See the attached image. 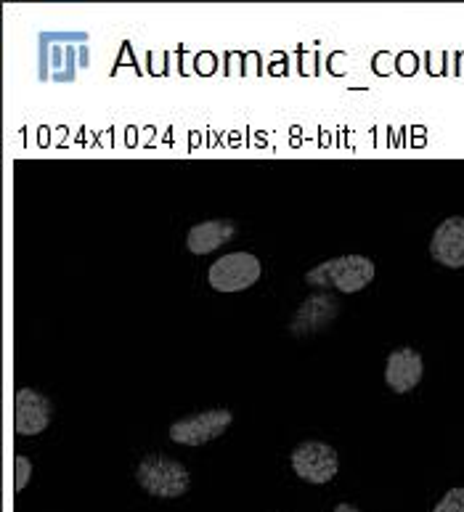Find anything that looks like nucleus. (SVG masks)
<instances>
[{
	"label": "nucleus",
	"mask_w": 464,
	"mask_h": 512,
	"mask_svg": "<svg viewBox=\"0 0 464 512\" xmlns=\"http://www.w3.org/2000/svg\"><path fill=\"white\" fill-rule=\"evenodd\" d=\"M340 306H337V300L327 292H321V295H313V298L303 300V306L297 308L295 319L290 324V332L297 337L311 335V332H319L329 324V321L335 319Z\"/></svg>",
	"instance_id": "obj_9"
},
{
	"label": "nucleus",
	"mask_w": 464,
	"mask_h": 512,
	"mask_svg": "<svg viewBox=\"0 0 464 512\" xmlns=\"http://www.w3.org/2000/svg\"><path fill=\"white\" fill-rule=\"evenodd\" d=\"M430 255L435 263L446 268H464V218L454 215L433 231Z\"/></svg>",
	"instance_id": "obj_7"
},
{
	"label": "nucleus",
	"mask_w": 464,
	"mask_h": 512,
	"mask_svg": "<svg viewBox=\"0 0 464 512\" xmlns=\"http://www.w3.org/2000/svg\"><path fill=\"white\" fill-rule=\"evenodd\" d=\"M260 279V260L252 253H229L218 258L207 271V282L218 292L250 290Z\"/></svg>",
	"instance_id": "obj_3"
},
{
	"label": "nucleus",
	"mask_w": 464,
	"mask_h": 512,
	"mask_svg": "<svg viewBox=\"0 0 464 512\" xmlns=\"http://www.w3.org/2000/svg\"><path fill=\"white\" fill-rule=\"evenodd\" d=\"M433 512H464V489L446 491V497L435 505Z\"/></svg>",
	"instance_id": "obj_11"
},
{
	"label": "nucleus",
	"mask_w": 464,
	"mask_h": 512,
	"mask_svg": "<svg viewBox=\"0 0 464 512\" xmlns=\"http://www.w3.org/2000/svg\"><path fill=\"white\" fill-rule=\"evenodd\" d=\"M292 470L305 483L321 486L337 475V451L324 441H303L292 451Z\"/></svg>",
	"instance_id": "obj_5"
},
{
	"label": "nucleus",
	"mask_w": 464,
	"mask_h": 512,
	"mask_svg": "<svg viewBox=\"0 0 464 512\" xmlns=\"http://www.w3.org/2000/svg\"><path fill=\"white\" fill-rule=\"evenodd\" d=\"M136 481L152 497L178 499L189 491L191 475L178 459L165 457V454H149L138 462Z\"/></svg>",
	"instance_id": "obj_2"
},
{
	"label": "nucleus",
	"mask_w": 464,
	"mask_h": 512,
	"mask_svg": "<svg viewBox=\"0 0 464 512\" xmlns=\"http://www.w3.org/2000/svg\"><path fill=\"white\" fill-rule=\"evenodd\" d=\"M422 356H419L417 348H398L388 356V367H385V383L390 385V390L396 393H409L411 388H417L419 380H422Z\"/></svg>",
	"instance_id": "obj_8"
},
{
	"label": "nucleus",
	"mask_w": 464,
	"mask_h": 512,
	"mask_svg": "<svg viewBox=\"0 0 464 512\" xmlns=\"http://www.w3.org/2000/svg\"><path fill=\"white\" fill-rule=\"evenodd\" d=\"M335 512H358V510L353 505H348V502H343V505L335 507Z\"/></svg>",
	"instance_id": "obj_13"
},
{
	"label": "nucleus",
	"mask_w": 464,
	"mask_h": 512,
	"mask_svg": "<svg viewBox=\"0 0 464 512\" xmlns=\"http://www.w3.org/2000/svg\"><path fill=\"white\" fill-rule=\"evenodd\" d=\"M14 489L22 491L27 483H30V473H32V462L27 457H16L14 459Z\"/></svg>",
	"instance_id": "obj_12"
},
{
	"label": "nucleus",
	"mask_w": 464,
	"mask_h": 512,
	"mask_svg": "<svg viewBox=\"0 0 464 512\" xmlns=\"http://www.w3.org/2000/svg\"><path fill=\"white\" fill-rule=\"evenodd\" d=\"M229 409H207V412H197L183 417V420L170 425V438L181 446H205L215 438H221L231 425Z\"/></svg>",
	"instance_id": "obj_4"
},
{
	"label": "nucleus",
	"mask_w": 464,
	"mask_h": 512,
	"mask_svg": "<svg viewBox=\"0 0 464 512\" xmlns=\"http://www.w3.org/2000/svg\"><path fill=\"white\" fill-rule=\"evenodd\" d=\"M51 422V401L32 388H19L14 396V428L19 436H38Z\"/></svg>",
	"instance_id": "obj_6"
},
{
	"label": "nucleus",
	"mask_w": 464,
	"mask_h": 512,
	"mask_svg": "<svg viewBox=\"0 0 464 512\" xmlns=\"http://www.w3.org/2000/svg\"><path fill=\"white\" fill-rule=\"evenodd\" d=\"M374 274H377L374 260L364 258V255H340V258L324 260L319 266H313L305 274V282L311 287H329V290L353 295V292L364 290L374 279Z\"/></svg>",
	"instance_id": "obj_1"
},
{
	"label": "nucleus",
	"mask_w": 464,
	"mask_h": 512,
	"mask_svg": "<svg viewBox=\"0 0 464 512\" xmlns=\"http://www.w3.org/2000/svg\"><path fill=\"white\" fill-rule=\"evenodd\" d=\"M236 226L231 221H223V218H215V221H205L191 226L189 237H186V247L189 253L194 255H210L213 250L223 247L226 242H231Z\"/></svg>",
	"instance_id": "obj_10"
}]
</instances>
